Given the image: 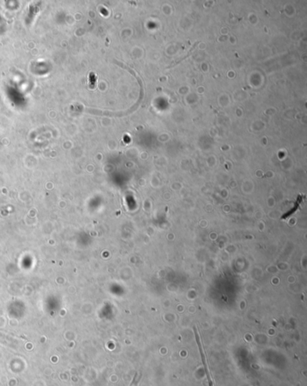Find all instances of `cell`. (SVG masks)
<instances>
[{"mask_svg":"<svg viewBox=\"0 0 307 386\" xmlns=\"http://www.w3.org/2000/svg\"><path fill=\"white\" fill-rule=\"evenodd\" d=\"M195 333H196V339H197V342H198V348H199V351H200L201 357H202L203 363H204V365H205V370H206V376H207V379H208L209 385L214 386L213 382H212V379H211L210 374H209V371H208V368H207V364H206L205 354H204V352H203L202 345H201V342H200V339H199V336H198V331H197V329H196V327H195Z\"/></svg>","mask_w":307,"mask_h":386,"instance_id":"obj_1","label":"cell"}]
</instances>
